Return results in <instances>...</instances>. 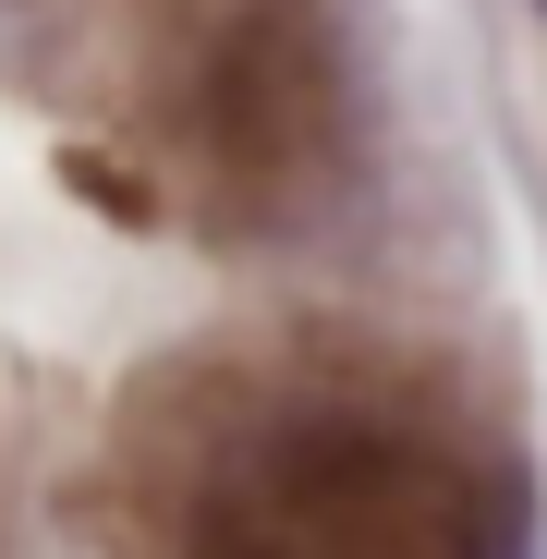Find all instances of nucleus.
Returning a JSON list of instances; mask_svg holds the SVG:
<instances>
[{
	"mask_svg": "<svg viewBox=\"0 0 547 559\" xmlns=\"http://www.w3.org/2000/svg\"><path fill=\"white\" fill-rule=\"evenodd\" d=\"M195 559H523V487L511 462H450L402 414L317 402L207 475Z\"/></svg>",
	"mask_w": 547,
	"mask_h": 559,
	"instance_id": "nucleus-1",
	"label": "nucleus"
},
{
	"mask_svg": "<svg viewBox=\"0 0 547 559\" xmlns=\"http://www.w3.org/2000/svg\"><path fill=\"white\" fill-rule=\"evenodd\" d=\"M329 134H341V61H329L317 0H243V13L219 25V49H207V73H195L207 170L255 219H281V207L317 195Z\"/></svg>",
	"mask_w": 547,
	"mask_h": 559,
	"instance_id": "nucleus-2",
	"label": "nucleus"
}]
</instances>
